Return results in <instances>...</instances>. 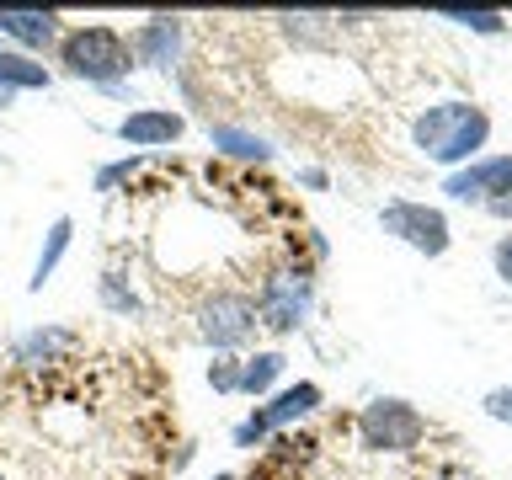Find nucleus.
Wrapping results in <instances>:
<instances>
[{
    "mask_svg": "<svg viewBox=\"0 0 512 480\" xmlns=\"http://www.w3.org/2000/svg\"><path fill=\"white\" fill-rule=\"evenodd\" d=\"M11 102H16V96H11V91H0V112H6Z\"/></svg>",
    "mask_w": 512,
    "mask_h": 480,
    "instance_id": "4be33fe9",
    "label": "nucleus"
},
{
    "mask_svg": "<svg viewBox=\"0 0 512 480\" xmlns=\"http://www.w3.org/2000/svg\"><path fill=\"white\" fill-rule=\"evenodd\" d=\"M144 160H150V155H128V160H112V166H102V171H96V192H112L118 182H128V176H134Z\"/></svg>",
    "mask_w": 512,
    "mask_h": 480,
    "instance_id": "aec40b11",
    "label": "nucleus"
},
{
    "mask_svg": "<svg viewBox=\"0 0 512 480\" xmlns=\"http://www.w3.org/2000/svg\"><path fill=\"white\" fill-rule=\"evenodd\" d=\"M320 406V384H310V379H299V384H288V390H278L267 400V406H256L251 411V422L267 432H278V427H294V422H304V416H310Z\"/></svg>",
    "mask_w": 512,
    "mask_h": 480,
    "instance_id": "9b49d317",
    "label": "nucleus"
},
{
    "mask_svg": "<svg viewBox=\"0 0 512 480\" xmlns=\"http://www.w3.org/2000/svg\"><path fill=\"white\" fill-rule=\"evenodd\" d=\"M0 38H11V48H22V54H48L64 38V16L59 11H0Z\"/></svg>",
    "mask_w": 512,
    "mask_h": 480,
    "instance_id": "9d476101",
    "label": "nucleus"
},
{
    "mask_svg": "<svg viewBox=\"0 0 512 480\" xmlns=\"http://www.w3.org/2000/svg\"><path fill=\"white\" fill-rule=\"evenodd\" d=\"M491 262H496V272H502V283H512V235H502V240H496Z\"/></svg>",
    "mask_w": 512,
    "mask_h": 480,
    "instance_id": "412c9836",
    "label": "nucleus"
},
{
    "mask_svg": "<svg viewBox=\"0 0 512 480\" xmlns=\"http://www.w3.org/2000/svg\"><path fill=\"white\" fill-rule=\"evenodd\" d=\"M54 86V70L38 54H22V48H0V91H48Z\"/></svg>",
    "mask_w": 512,
    "mask_h": 480,
    "instance_id": "f8f14e48",
    "label": "nucleus"
},
{
    "mask_svg": "<svg viewBox=\"0 0 512 480\" xmlns=\"http://www.w3.org/2000/svg\"><path fill=\"white\" fill-rule=\"evenodd\" d=\"M310 304H315V283L304 278V272L294 267H278V272H267L262 288H256V320H262L267 331H299L304 326V315H310Z\"/></svg>",
    "mask_w": 512,
    "mask_h": 480,
    "instance_id": "20e7f679",
    "label": "nucleus"
},
{
    "mask_svg": "<svg viewBox=\"0 0 512 480\" xmlns=\"http://www.w3.org/2000/svg\"><path fill=\"white\" fill-rule=\"evenodd\" d=\"M123 144H134V150H166V144H176L187 134V118L171 107H134L128 118H118V128H112Z\"/></svg>",
    "mask_w": 512,
    "mask_h": 480,
    "instance_id": "1a4fd4ad",
    "label": "nucleus"
},
{
    "mask_svg": "<svg viewBox=\"0 0 512 480\" xmlns=\"http://www.w3.org/2000/svg\"><path fill=\"white\" fill-rule=\"evenodd\" d=\"M208 144L224 150V155H235V160H256V166L272 160V144L262 134H251V128H235V123H214L208 128Z\"/></svg>",
    "mask_w": 512,
    "mask_h": 480,
    "instance_id": "2eb2a0df",
    "label": "nucleus"
},
{
    "mask_svg": "<svg viewBox=\"0 0 512 480\" xmlns=\"http://www.w3.org/2000/svg\"><path fill=\"white\" fill-rule=\"evenodd\" d=\"M240 363L235 352H214V363H208V384H214L219 395H240Z\"/></svg>",
    "mask_w": 512,
    "mask_h": 480,
    "instance_id": "a211bd4d",
    "label": "nucleus"
},
{
    "mask_svg": "<svg viewBox=\"0 0 512 480\" xmlns=\"http://www.w3.org/2000/svg\"><path fill=\"white\" fill-rule=\"evenodd\" d=\"M128 48H134V64H144V70H176L187 48V22L182 16H144L128 32Z\"/></svg>",
    "mask_w": 512,
    "mask_h": 480,
    "instance_id": "0eeeda50",
    "label": "nucleus"
},
{
    "mask_svg": "<svg viewBox=\"0 0 512 480\" xmlns=\"http://www.w3.org/2000/svg\"><path fill=\"white\" fill-rule=\"evenodd\" d=\"M422 432H427L422 411H416L411 400H395V395L374 400V406L358 416V438H363V448H374V454H406V448L422 443Z\"/></svg>",
    "mask_w": 512,
    "mask_h": 480,
    "instance_id": "39448f33",
    "label": "nucleus"
},
{
    "mask_svg": "<svg viewBox=\"0 0 512 480\" xmlns=\"http://www.w3.org/2000/svg\"><path fill=\"white\" fill-rule=\"evenodd\" d=\"M54 64H59V75L86 80V86H102V91H118L123 80L139 70L134 48H128V32L107 27V22L64 27V38L54 48Z\"/></svg>",
    "mask_w": 512,
    "mask_h": 480,
    "instance_id": "f257e3e1",
    "label": "nucleus"
},
{
    "mask_svg": "<svg viewBox=\"0 0 512 480\" xmlns=\"http://www.w3.org/2000/svg\"><path fill=\"white\" fill-rule=\"evenodd\" d=\"M214 480H235V475H224V470H219V475H214Z\"/></svg>",
    "mask_w": 512,
    "mask_h": 480,
    "instance_id": "5701e85b",
    "label": "nucleus"
},
{
    "mask_svg": "<svg viewBox=\"0 0 512 480\" xmlns=\"http://www.w3.org/2000/svg\"><path fill=\"white\" fill-rule=\"evenodd\" d=\"M411 139H416V150L427 160H438V166H464V160H475L486 150L491 118L475 102H438L411 123Z\"/></svg>",
    "mask_w": 512,
    "mask_h": 480,
    "instance_id": "f03ea898",
    "label": "nucleus"
},
{
    "mask_svg": "<svg viewBox=\"0 0 512 480\" xmlns=\"http://www.w3.org/2000/svg\"><path fill=\"white\" fill-rule=\"evenodd\" d=\"M256 326H262V320H256V299L235 294V288H219V294H208L198 304V342L214 347V352L246 347L256 336Z\"/></svg>",
    "mask_w": 512,
    "mask_h": 480,
    "instance_id": "7ed1b4c3",
    "label": "nucleus"
},
{
    "mask_svg": "<svg viewBox=\"0 0 512 480\" xmlns=\"http://www.w3.org/2000/svg\"><path fill=\"white\" fill-rule=\"evenodd\" d=\"M443 22H459V27H470V32H486V38H496V32L507 27V16L502 11H438Z\"/></svg>",
    "mask_w": 512,
    "mask_h": 480,
    "instance_id": "6ab92c4d",
    "label": "nucleus"
},
{
    "mask_svg": "<svg viewBox=\"0 0 512 480\" xmlns=\"http://www.w3.org/2000/svg\"><path fill=\"white\" fill-rule=\"evenodd\" d=\"M443 192H448V198H459V203H496V198H512V155L470 160V166H459L454 176H448Z\"/></svg>",
    "mask_w": 512,
    "mask_h": 480,
    "instance_id": "6e6552de",
    "label": "nucleus"
},
{
    "mask_svg": "<svg viewBox=\"0 0 512 480\" xmlns=\"http://www.w3.org/2000/svg\"><path fill=\"white\" fill-rule=\"evenodd\" d=\"M283 368H288V358L278 347H267V352H251L246 363H240V395H267L272 384L283 379Z\"/></svg>",
    "mask_w": 512,
    "mask_h": 480,
    "instance_id": "dca6fc26",
    "label": "nucleus"
},
{
    "mask_svg": "<svg viewBox=\"0 0 512 480\" xmlns=\"http://www.w3.org/2000/svg\"><path fill=\"white\" fill-rule=\"evenodd\" d=\"M96 294H102V310H112V315H139L144 310V299L118 278V272H107V278L96 283Z\"/></svg>",
    "mask_w": 512,
    "mask_h": 480,
    "instance_id": "f3484780",
    "label": "nucleus"
},
{
    "mask_svg": "<svg viewBox=\"0 0 512 480\" xmlns=\"http://www.w3.org/2000/svg\"><path fill=\"white\" fill-rule=\"evenodd\" d=\"M379 224H384V235L406 240V246L422 251V256H443L448 251V219H443V208H432V203L395 198V203L379 208Z\"/></svg>",
    "mask_w": 512,
    "mask_h": 480,
    "instance_id": "423d86ee",
    "label": "nucleus"
},
{
    "mask_svg": "<svg viewBox=\"0 0 512 480\" xmlns=\"http://www.w3.org/2000/svg\"><path fill=\"white\" fill-rule=\"evenodd\" d=\"M0 480H6V470H0Z\"/></svg>",
    "mask_w": 512,
    "mask_h": 480,
    "instance_id": "b1692460",
    "label": "nucleus"
},
{
    "mask_svg": "<svg viewBox=\"0 0 512 480\" xmlns=\"http://www.w3.org/2000/svg\"><path fill=\"white\" fill-rule=\"evenodd\" d=\"M70 240H75V219H70V214H59V219L43 230V246H38V262H32L27 294H43V283L54 278V267L64 262V251H70Z\"/></svg>",
    "mask_w": 512,
    "mask_h": 480,
    "instance_id": "ddd939ff",
    "label": "nucleus"
},
{
    "mask_svg": "<svg viewBox=\"0 0 512 480\" xmlns=\"http://www.w3.org/2000/svg\"><path fill=\"white\" fill-rule=\"evenodd\" d=\"M59 347H75V331H64V326H38V331H22V336H16L11 358L22 363V368H43V363H54Z\"/></svg>",
    "mask_w": 512,
    "mask_h": 480,
    "instance_id": "4468645a",
    "label": "nucleus"
}]
</instances>
